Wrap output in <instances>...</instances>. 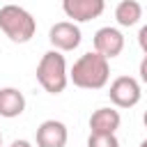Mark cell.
Here are the masks:
<instances>
[{
	"instance_id": "6da1fadb",
	"label": "cell",
	"mask_w": 147,
	"mask_h": 147,
	"mask_svg": "<svg viewBox=\"0 0 147 147\" xmlns=\"http://www.w3.org/2000/svg\"><path fill=\"white\" fill-rule=\"evenodd\" d=\"M108 78H110V64L96 51L80 55L74 62L71 74H69V80L80 90H101V87H106Z\"/></svg>"
},
{
	"instance_id": "7a4b0ae2",
	"label": "cell",
	"mask_w": 147,
	"mask_h": 147,
	"mask_svg": "<svg viewBox=\"0 0 147 147\" xmlns=\"http://www.w3.org/2000/svg\"><path fill=\"white\" fill-rule=\"evenodd\" d=\"M37 80L39 85L48 92V94H62L67 83H69V74H67V60L62 55V51H46L37 64Z\"/></svg>"
},
{
	"instance_id": "3957f363",
	"label": "cell",
	"mask_w": 147,
	"mask_h": 147,
	"mask_svg": "<svg viewBox=\"0 0 147 147\" xmlns=\"http://www.w3.org/2000/svg\"><path fill=\"white\" fill-rule=\"evenodd\" d=\"M0 30L14 44H28L37 32V21L28 9L18 5H5L0 9Z\"/></svg>"
},
{
	"instance_id": "277c9868",
	"label": "cell",
	"mask_w": 147,
	"mask_h": 147,
	"mask_svg": "<svg viewBox=\"0 0 147 147\" xmlns=\"http://www.w3.org/2000/svg\"><path fill=\"white\" fill-rule=\"evenodd\" d=\"M108 96L110 101L117 106V108H133L142 92H140V83L133 78V76H117L113 83H110V90H108Z\"/></svg>"
},
{
	"instance_id": "5b68a950",
	"label": "cell",
	"mask_w": 147,
	"mask_h": 147,
	"mask_svg": "<svg viewBox=\"0 0 147 147\" xmlns=\"http://www.w3.org/2000/svg\"><path fill=\"white\" fill-rule=\"evenodd\" d=\"M62 9L74 23H87L103 14L106 0H62Z\"/></svg>"
},
{
	"instance_id": "8992f818",
	"label": "cell",
	"mask_w": 147,
	"mask_h": 147,
	"mask_svg": "<svg viewBox=\"0 0 147 147\" xmlns=\"http://www.w3.org/2000/svg\"><path fill=\"white\" fill-rule=\"evenodd\" d=\"M80 39H83L80 28L74 21H60L48 32V41L53 44L55 51H74V48H78Z\"/></svg>"
},
{
	"instance_id": "52a82bcc",
	"label": "cell",
	"mask_w": 147,
	"mask_h": 147,
	"mask_svg": "<svg viewBox=\"0 0 147 147\" xmlns=\"http://www.w3.org/2000/svg\"><path fill=\"white\" fill-rule=\"evenodd\" d=\"M124 48V34L117 28H99L94 34V51L101 53L106 60H113L122 53Z\"/></svg>"
},
{
	"instance_id": "ba28073f",
	"label": "cell",
	"mask_w": 147,
	"mask_h": 147,
	"mask_svg": "<svg viewBox=\"0 0 147 147\" xmlns=\"http://www.w3.org/2000/svg\"><path fill=\"white\" fill-rule=\"evenodd\" d=\"M67 138V126L57 119H46L37 129V147H64Z\"/></svg>"
},
{
	"instance_id": "9c48e42d",
	"label": "cell",
	"mask_w": 147,
	"mask_h": 147,
	"mask_svg": "<svg viewBox=\"0 0 147 147\" xmlns=\"http://www.w3.org/2000/svg\"><path fill=\"white\" fill-rule=\"evenodd\" d=\"M122 124V117L115 108H96L90 117V133H115Z\"/></svg>"
},
{
	"instance_id": "30bf717a",
	"label": "cell",
	"mask_w": 147,
	"mask_h": 147,
	"mask_svg": "<svg viewBox=\"0 0 147 147\" xmlns=\"http://www.w3.org/2000/svg\"><path fill=\"white\" fill-rule=\"evenodd\" d=\"M25 110V96L16 87H2L0 90V117L14 119Z\"/></svg>"
},
{
	"instance_id": "8fae6325",
	"label": "cell",
	"mask_w": 147,
	"mask_h": 147,
	"mask_svg": "<svg viewBox=\"0 0 147 147\" xmlns=\"http://www.w3.org/2000/svg\"><path fill=\"white\" fill-rule=\"evenodd\" d=\"M115 18L122 28H131L142 18V7L138 0H122L115 7Z\"/></svg>"
},
{
	"instance_id": "7c38bea8",
	"label": "cell",
	"mask_w": 147,
	"mask_h": 147,
	"mask_svg": "<svg viewBox=\"0 0 147 147\" xmlns=\"http://www.w3.org/2000/svg\"><path fill=\"white\" fill-rule=\"evenodd\" d=\"M87 147H119V140L115 133H90Z\"/></svg>"
},
{
	"instance_id": "4fadbf2b",
	"label": "cell",
	"mask_w": 147,
	"mask_h": 147,
	"mask_svg": "<svg viewBox=\"0 0 147 147\" xmlns=\"http://www.w3.org/2000/svg\"><path fill=\"white\" fill-rule=\"evenodd\" d=\"M138 44H140L142 53L147 55V25H142V28H140V32H138Z\"/></svg>"
},
{
	"instance_id": "5bb4252c",
	"label": "cell",
	"mask_w": 147,
	"mask_h": 147,
	"mask_svg": "<svg viewBox=\"0 0 147 147\" xmlns=\"http://www.w3.org/2000/svg\"><path fill=\"white\" fill-rule=\"evenodd\" d=\"M140 78H142V83H147V55L140 60Z\"/></svg>"
},
{
	"instance_id": "9a60e30c",
	"label": "cell",
	"mask_w": 147,
	"mask_h": 147,
	"mask_svg": "<svg viewBox=\"0 0 147 147\" xmlns=\"http://www.w3.org/2000/svg\"><path fill=\"white\" fill-rule=\"evenodd\" d=\"M9 147H32V145H30L28 140H14V142H11Z\"/></svg>"
},
{
	"instance_id": "2e32d148",
	"label": "cell",
	"mask_w": 147,
	"mask_h": 147,
	"mask_svg": "<svg viewBox=\"0 0 147 147\" xmlns=\"http://www.w3.org/2000/svg\"><path fill=\"white\" fill-rule=\"evenodd\" d=\"M142 122H145V129H147V110H145V115H142Z\"/></svg>"
},
{
	"instance_id": "e0dca14e",
	"label": "cell",
	"mask_w": 147,
	"mask_h": 147,
	"mask_svg": "<svg viewBox=\"0 0 147 147\" xmlns=\"http://www.w3.org/2000/svg\"><path fill=\"white\" fill-rule=\"evenodd\" d=\"M140 147H147V140H142V142H140Z\"/></svg>"
},
{
	"instance_id": "ac0fdd59",
	"label": "cell",
	"mask_w": 147,
	"mask_h": 147,
	"mask_svg": "<svg viewBox=\"0 0 147 147\" xmlns=\"http://www.w3.org/2000/svg\"><path fill=\"white\" fill-rule=\"evenodd\" d=\"M0 147H2V133H0Z\"/></svg>"
}]
</instances>
